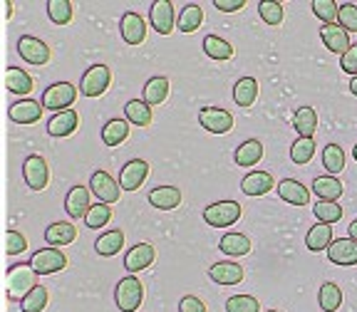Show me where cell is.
Masks as SVG:
<instances>
[{
  "label": "cell",
  "instance_id": "cell-1",
  "mask_svg": "<svg viewBox=\"0 0 357 312\" xmlns=\"http://www.w3.org/2000/svg\"><path fill=\"white\" fill-rule=\"evenodd\" d=\"M6 288H8V297H10V300L22 302L35 288H38V273L33 270V265H30V263L13 265L10 270H8Z\"/></svg>",
  "mask_w": 357,
  "mask_h": 312
},
{
  "label": "cell",
  "instance_id": "cell-2",
  "mask_svg": "<svg viewBox=\"0 0 357 312\" xmlns=\"http://www.w3.org/2000/svg\"><path fill=\"white\" fill-rule=\"evenodd\" d=\"M114 300H117V307L122 312H134L144 300V285L139 283V278L134 275H127L117 283V290H114Z\"/></svg>",
  "mask_w": 357,
  "mask_h": 312
},
{
  "label": "cell",
  "instance_id": "cell-3",
  "mask_svg": "<svg viewBox=\"0 0 357 312\" xmlns=\"http://www.w3.org/2000/svg\"><path fill=\"white\" fill-rule=\"evenodd\" d=\"M75 100H77V87H75V84H70V82H55L52 87L45 89L43 107H45V109H52L57 114V111L70 109V107L75 104Z\"/></svg>",
  "mask_w": 357,
  "mask_h": 312
},
{
  "label": "cell",
  "instance_id": "cell-4",
  "mask_svg": "<svg viewBox=\"0 0 357 312\" xmlns=\"http://www.w3.org/2000/svg\"><path fill=\"white\" fill-rule=\"evenodd\" d=\"M112 82V72L107 65H92L87 70V72L82 75V79H79V95L84 97H100L107 92V87H109Z\"/></svg>",
  "mask_w": 357,
  "mask_h": 312
},
{
  "label": "cell",
  "instance_id": "cell-5",
  "mask_svg": "<svg viewBox=\"0 0 357 312\" xmlns=\"http://www.w3.org/2000/svg\"><path fill=\"white\" fill-rule=\"evenodd\" d=\"M241 218V203L236 201H218L211 203L208 208H204V221L213 228H226V226H234Z\"/></svg>",
  "mask_w": 357,
  "mask_h": 312
},
{
  "label": "cell",
  "instance_id": "cell-6",
  "mask_svg": "<svg viewBox=\"0 0 357 312\" xmlns=\"http://www.w3.org/2000/svg\"><path fill=\"white\" fill-rule=\"evenodd\" d=\"M22 178L25 184L33 191H45L47 189V181H50V169H47V162H45L40 154L28 156L22 162Z\"/></svg>",
  "mask_w": 357,
  "mask_h": 312
},
{
  "label": "cell",
  "instance_id": "cell-7",
  "mask_svg": "<svg viewBox=\"0 0 357 312\" xmlns=\"http://www.w3.org/2000/svg\"><path fill=\"white\" fill-rule=\"evenodd\" d=\"M33 270L38 275H52V273H60L67 267V256L60 251V248H43L33 256L30 260Z\"/></svg>",
  "mask_w": 357,
  "mask_h": 312
},
{
  "label": "cell",
  "instance_id": "cell-8",
  "mask_svg": "<svg viewBox=\"0 0 357 312\" xmlns=\"http://www.w3.org/2000/svg\"><path fill=\"white\" fill-rule=\"evenodd\" d=\"M199 122L206 132L226 134L234 129V114L221 109V107H204V109L199 111Z\"/></svg>",
  "mask_w": 357,
  "mask_h": 312
},
{
  "label": "cell",
  "instance_id": "cell-9",
  "mask_svg": "<svg viewBox=\"0 0 357 312\" xmlns=\"http://www.w3.org/2000/svg\"><path fill=\"white\" fill-rule=\"evenodd\" d=\"M17 52H20V57L28 65H47V60H50V47L43 42L40 38H33V35H22L20 40H17Z\"/></svg>",
  "mask_w": 357,
  "mask_h": 312
},
{
  "label": "cell",
  "instance_id": "cell-10",
  "mask_svg": "<svg viewBox=\"0 0 357 312\" xmlns=\"http://www.w3.org/2000/svg\"><path fill=\"white\" fill-rule=\"evenodd\" d=\"M89 189H92V194L97 196L100 203L112 206V203H117L119 201V189H122V186H119L107 171H95L92 178H89Z\"/></svg>",
  "mask_w": 357,
  "mask_h": 312
},
{
  "label": "cell",
  "instance_id": "cell-11",
  "mask_svg": "<svg viewBox=\"0 0 357 312\" xmlns=\"http://www.w3.org/2000/svg\"><path fill=\"white\" fill-rule=\"evenodd\" d=\"M149 176V164L144 159H132V162L124 164L122 173H119V186L124 191H137Z\"/></svg>",
  "mask_w": 357,
  "mask_h": 312
},
{
  "label": "cell",
  "instance_id": "cell-12",
  "mask_svg": "<svg viewBox=\"0 0 357 312\" xmlns=\"http://www.w3.org/2000/svg\"><path fill=\"white\" fill-rule=\"evenodd\" d=\"M174 6L169 0H156L151 3L149 8V20H151V28L156 30L159 35H169L174 30Z\"/></svg>",
  "mask_w": 357,
  "mask_h": 312
},
{
  "label": "cell",
  "instance_id": "cell-13",
  "mask_svg": "<svg viewBox=\"0 0 357 312\" xmlns=\"http://www.w3.org/2000/svg\"><path fill=\"white\" fill-rule=\"evenodd\" d=\"M119 33H122V40L127 45H139L144 42L146 38V25L144 20H142V15H137V13H124L122 20H119Z\"/></svg>",
  "mask_w": 357,
  "mask_h": 312
},
{
  "label": "cell",
  "instance_id": "cell-14",
  "mask_svg": "<svg viewBox=\"0 0 357 312\" xmlns=\"http://www.w3.org/2000/svg\"><path fill=\"white\" fill-rule=\"evenodd\" d=\"M156 258V251L151 243H137L132 251L124 256V267H127L129 273H139L144 267H149Z\"/></svg>",
  "mask_w": 357,
  "mask_h": 312
},
{
  "label": "cell",
  "instance_id": "cell-15",
  "mask_svg": "<svg viewBox=\"0 0 357 312\" xmlns=\"http://www.w3.org/2000/svg\"><path fill=\"white\" fill-rule=\"evenodd\" d=\"M43 109L45 107L40 104V102L20 100V102H15V104H10L8 117H10L15 124H35V122H40V117H43Z\"/></svg>",
  "mask_w": 357,
  "mask_h": 312
},
{
  "label": "cell",
  "instance_id": "cell-16",
  "mask_svg": "<svg viewBox=\"0 0 357 312\" xmlns=\"http://www.w3.org/2000/svg\"><path fill=\"white\" fill-rule=\"evenodd\" d=\"M328 258L335 265H357V240L337 238L328 248Z\"/></svg>",
  "mask_w": 357,
  "mask_h": 312
},
{
  "label": "cell",
  "instance_id": "cell-17",
  "mask_svg": "<svg viewBox=\"0 0 357 312\" xmlns=\"http://www.w3.org/2000/svg\"><path fill=\"white\" fill-rule=\"evenodd\" d=\"M89 208H92V203H89V191L84 189V186H75V189H70V194H67V198H65L67 216L73 218V221H79V218L87 216Z\"/></svg>",
  "mask_w": 357,
  "mask_h": 312
},
{
  "label": "cell",
  "instance_id": "cell-18",
  "mask_svg": "<svg viewBox=\"0 0 357 312\" xmlns=\"http://www.w3.org/2000/svg\"><path fill=\"white\" fill-rule=\"evenodd\" d=\"M77 238V228H75L70 221H57L50 223L45 228V243L50 248H60V245H70L73 240Z\"/></svg>",
  "mask_w": 357,
  "mask_h": 312
},
{
  "label": "cell",
  "instance_id": "cell-19",
  "mask_svg": "<svg viewBox=\"0 0 357 312\" xmlns=\"http://www.w3.org/2000/svg\"><path fill=\"white\" fill-rule=\"evenodd\" d=\"M208 278L218 285H238L241 280H243V267H241L238 263L221 260L208 267Z\"/></svg>",
  "mask_w": 357,
  "mask_h": 312
},
{
  "label": "cell",
  "instance_id": "cell-20",
  "mask_svg": "<svg viewBox=\"0 0 357 312\" xmlns=\"http://www.w3.org/2000/svg\"><path fill=\"white\" fill-rule=\"evenodd\" d=\"M278 196L290 206H307V201H310V191L296 178H283L278 184Z\"/></svg>",
  "mask_w": 357,
  "mask_h": 312
},
{
  "label": "cell",
  "instance_id": "cell-21",
  "mask_svg": "<svg viewBox=\"0 0 357 312\" xmlns=\"http://www.w3.org/2000/svg\"><path fill=\"white\" fill-rule=\"evenodd\" d=\"M320 38H323L325 47H328L330 52H337V55H345L347 50H350V38H347V30L337 28V25H323L320 28Z\"/></svg>",
  "mask_w": 357,
  "mask_h": 312
},
{
  "label": "cell",
  "instance_id": "cell-22",
  "mask_svg": "<svg viewBox=\"0 0 357 312\" xmlns=\"http://www.w3.org/2000/svg\"><path fill=\"white\" fill-rule=\"evenodd\" d=\"M77 127H79L77 111L65 109V111H57L55 117L47 122V134H50V136H70Z\"/></svg>",
  "mask_w": 357,
  "mask_h": 312
},
{
  "label": "cell",
  "instance_id": "cell-23",
  "mask_svg": "<svg viewBox=\"0 0 357 312\" xmlns=\"http://www.w3.org/2000/svg\"><path fill=\"white\" fill-rule=\"evenodd\" d=\"M273 186H275V181L268 171H251L241 181V191H243L245 196H266Z\"/></svg>",
  "mask_w": 357,
  "mask_h": 312
},
{
  "label": "cell",
  "instance_id": "cell-24",
  "mask_svg": "<svg viewBox=\"0 0 357 312\" xmlns=\"http://www.w3.org/2000/svg\"><path fill=\"white\" fill-rule=\"evenodd\" d=\"M149 203L159 211H172L181 203V191L176 186H156L149 191Z\"/></svg>",
  "mask_w": 357,
  "mask_h": 312
},
{
  "label": "cell",
  "instance_id": "cell-25",
  "mask_svg": "<svg viewBox=\"0 0 357 312\" xmlns=\"http://www.w3.org/2000/svg\"><path fill=\"white\" fill-rule=\"evenodd\" d=\"M293 129L301 134V139H312V134L318 132V111L312 107H301L293 117Z\"/></svg>",
  "mask_w": 357,
  "mask_h": 312
},
{
  "label": "cell",
  "instance_id": "cell-26",
  "mask_svg": "<svg viewBox=\"0 0 357 312\" xmlns=\"http://www.w3.org/2000/svg\"><path fill=\"white\" fill-rule=\"evenodd\" d=\"M305 245H307V251H312V253L328 251L330 245H333V228H330L328 223H315V226L307 231Z\"/></svg>",
  "mask_w": 357,
  "mask_h": 312
},
{
  "label": "cell",
  "instance_id": "cell-27",
  "mask_svg": "<svg viewBox=\"0 0 357 312\" xmlns=\"http://www.w3.org/2000/svg\"><path fill=\"white\" fill-rule=\"evenodd\" d=\"M6 87L13 95H30V92H33V77H30L22 67H8Z\"/></svg>",
  "mask_w": 357,
  "mask_h": 312
},
{
  "label": "cell",
  "instance_id": "cell-28",
  "mask_svg": "<svg viewBox=\"0 0 357 312\" xmlns=\"http://www.w3.org/2000/svg\"><path fill=\"white\" fill-rule=\"evenodd\" d=\"M312 194L318 196L320 201L337 203V198L342 196V184L335 176H318L312 181Z\"/></svg>",
  "mask_w": 357,
  "mask_h": 312
},
{
  "label": "cell",
  "instance_id": "cell-29",
  "mask_svg": "<svg viewBox=\"0 0 357 312\" xmlns=\"http://www.w3.org/2000/svg\"><path fill=\"white\" fill-rule=\"evenodd\" d=\"M263 156V144L258 139H248L236 149L234 159L238 166H256Z\"/></svg>",
  "mask_w": 357,
  "mask_h": 312
},
{
  "label": "cell",
  "instance_id": "cell-30",
  "mask_svg": "<svg viewBox=\"0 0 357 312\" xmlns=\"http://www.w3.org/2000/svg\"><path fill=\"white\" fill-rule=\"evenodd\" d=\"M122 245H124V233H122V231H107V233H102L100 238H97L95 251L100 253L102 258H112V256H117V253L122 251Z\"/></svg>",
  "mask_w": 357,
  "mask_h": 312
},
{
  "label": "cell",
  "instance_id": "cell-31",
  "mask_svg": "<svg viewBox=\"0 0 357 312\" xmlns=\"http://www.w3.org/2000/svg\"><path fill=\"white\" fill-rule=\"evenodd\" d=\"M124 114H127V122L134 127H149L151 124V107L144 100H132L124 104Z\"/></svg>",
  "mask_w": 357,
  "mask_h": 312
},
{
  "label": "cell",
  "instance_id": "cell-32",
  "mask_svg": "<svg viewBox=\"0 0 357 312\" xmlns=\"http://www.w3.org/2000/svg\"><path fill=\"white\" fill-rule=\"evenodd\" d=\"M218 248H221L226 256H248L251 253V240L245 238L243 233H226L221 238V243H218Z\"/></svg>",
  "mask_w": 357,
  "mask_h": 312
},
{
  "label": "cell",
  "instance_id": "cell-33",
  "mask_svg": "<svg viewBox=\"0 0 357 312\" xmlns=\"http://www.w3.org/2000/svg\"><path fill=\"white\" fill-rule=\"evenodd\" d=\"M318 302L323 312H337L342 305V290L335 283H323L318 290Z\"/></svg>",
  "mask_w": 357,
  "mask_h": 312
},
{
  "label": "cell",
  "instance_id": "cell-34",
  "mask_svg": "<svg viewBox=\"0 0 357 312\" xmlns=\"http://www.w3.org/2000/svg\"><path fill=\"white\" fill-rule=\"evenodd\" d=\"M234 100L238 107H253V102L258 100V79L253 77L238 79L234 87Z\"/></svg>",
  "mask_w": 357,
  "mask_h": 312
},
{
  "label": "cell",
  "instance_id": "cell-35",
  "mask_svg": "<svg viewBox=\"0 0 357 312\" xmlns=\"http://www.w3.org/2000/svg\"><path fill=\"white\" fill-rule=\"evenodd\" d=\"M204 52H206L211 60H231L234 57V47H231V42H226L223 38H218V35H206L204 38Z\"/></svg>",
  "mask_w": 357,
  "mask_h": 312
},
{
  "label": "cell",
  "instance_id": "cell-36",
  "mask_svg": "<svg viewBox=\"0 0 357 312\" xmlns=\"http://www.w3.org/2000/svg\"><path fill=\"white\" fill-rule=\"evenodd\" d=\"M169 97V79L167 77H151L144 84V102L149 107H159Z\"/></svg>",
  "mask_w": 357,
  "mask_h": 312
},
{
  "label": "cell",
  "instance_id": "cell-37",
  "mask_svg": "<svg viewBox=\"0 0 357 312\" xmlns=\"http://www.w3.org/2000/svg\"><path fill=\"white\" fill-rule=\"evenodd\" d=\"M129 136V124L122 119H109V122L102 127V141L107 146H119Z\"/></svg>",
  "mask_w": 357,
  "mask_h": 312
},
{
  "label": "cell",
  "instance_id": "cell-38",
  "mask_svg": "<svg viewBox=\"0 0 357 312\" xmlns=\"http://www.w3.org/2000/svg\"><path fill=\"white\" fill-rule=\"evenodd\" d=\"M201 22H204V10H201V6L189 3V6L181 10V15H178V30H181V33H194V30H199Z\"/></svg>",
  "mask_w": 357,
  "mask_h": 312
},
{
  "label": "cell",
  "instance_id": "cell-39",
  "mask_svg": "<svg viewBox=\"0 0 357 312\" xmlns=\"http://www.w3.org/2000/svg\"><path fill=\"white\" fill-rule=\"evenodd\" d=\"M73 3L70 0H47V15L55 25H67V22L73 20Z\"/></svg>",
  "mask_w": 357,
  "mask_h": 312
},
{
  "label": "cell",
  "instance_id": "cell-40",
  "mask_svg": "<svg viewBox=\"0 0 357 312\" xmlns=\"http://www.w3.org/2000/svg\"><path fill=\"white\" fill-rule=\"evenodd\" d=\"M323 166L328 169V173H340L345 169V151L337 144H328L323 149Z\"/></svg>",
  "mask_w": 357,
  "mask_h": 312
},
{
  "label": "cell",
  "instance_id": "cell-41",
  "mask_svg": "<svg viewBox=\"0 0 357 312\" xmlns=\"http://www.w3.org/2000/svg\"><path fill=\"white\" fill-rule=\"evenodd\" d=\"M312 213H315L318 223H328V226H333V223H337L342 218V208L337 203H330V201H318L312 206Z\"/></svg>",
  "mask_w": 357,
  "mask_h": 312
},
{
  "label": "cell",
  "instance_id": "cell-42",
  "mask_svg": "<svg viewBox=\"0 0 357 312\" xmlns=\"http://www.w3.org/2000/svg\"><path fill=\"white\" fill-rule=\"evenodd\" d=\"M312 156H315V141L312 139H298L296 144L290 146V162L298 164V166L307 164Z\"/></svg>",
  "mask_w": 357,
  "mask_h": 312
},
{
  "label": "cell",
  "instance_id": "cell-43",
  "mask_svg": "<svg viewBox=\"0 0 357 312\" xmlns=\"http://www.w3.org/2000/svg\"><path fill=\"white\" fill-rule=\"evenodd\" d=\"M45 307H47V290H45L43 285H38V288L20 302L22 312H43Z\"/></svg>",
  "mask_w": 357,
  "mask_h": 312
},
{
  "label": "cell",
  "instance_id": "cell-44",
  "mask_svg": "<svg viewBox=\"0 0 357 312\" xmlns=\"http://www.w3.org/2000/svg\"><path fill=\"white\" fill-rule=\"evenodd\" d=\"M258 13H261L263 22L266 25H280L283 22V6L280 3H273V0H263V3H258Z\"/></svg>",
  "mask_w": 357,
  "mask_h": 312
},
{
  "label": "cell",
  "instance_id": "cell-45",
  "mask_svg": "<svg viewBox=\"0 0 357 312\" xmlns=\"http://www.w3.org/2000/svg\"><path fill=\"white\" fill-rule=\"evenodd\" d=\"M112 218V208L107 203H97V206L89 208V213L84 216V223H87V228H102L107 226Z\"/></svg>",
  "mask_w": 357,
  "mask_h": 312
},
{
  "label": "cell",
  "instance_id": "cell-46",
  "mask_svg": "<svg viewBox=\"0 0 357 312\" xmlns=\"http://www.w3.org/2000/svg\"><path fill=\"white\" fill-rule=\"evenodd\" d=\"M261 305L253 295H236L226 300V312H258Z\"/></svg>",
  "mask_w": 357,
  "mask_h": 312
},
{
  "label": "cell",
  "instance_id": "cell-47",
  "mask_svg": "<svg viewBox=\"0 0 357 312\" xmlns=\"http://www.w3.org/2000/svg\"><path fill=\"white\" fill-rule=\"evenodd\" d=\"M312 13L325 22V25H333L340 8L335 6V0H312Z\"/></svg>",
  "mask_w": 357,
  "mask_h": 312
},
{
  "label": "cell",
  "instance_id": "cell-48",
  "mask_svg": "<svg viewBox=\"0 0 357 312\" xmlns=\"http://www.w3.org/2000/svg\"><path fill=\"white\" fill-rule=\"evenodd\" d=\"M337 22H340V28L347 30V33H357V6L355 3H345V6H340Z\"/></svg>",
  "mask_w": 357,
  "mask_h": 312
},
{
  "label": "cell",
  "instance_id": "cell-49",
  "mask_svg": "<svg viewBox=\"0 0 357 312\" xmlns=\"http://www.w3.org/2000/svg\"><path fill=\"white\" fill-rule=\"evenodd\" d=\"M28 251V238L20 231H8L6 233V253L8 256H20Z\"/></svg>",
  "mask_w": 357,
  "mask_h": 312
},
{
  "label": "cell",
  "instance_id": "cell-50",
  "mask_svg": "<svg viewBox=\"0 0 357 312\" xmlns=\"http://www.w3.org/2000/svg\"><path fill=\"white\" fill-rule=\"evenodd\" d=\"M340 67L345 70L347 75H352V77H357V45H352L350 50L345 52V55L340 57Z\"/></svg>",
  "mask_w": 357,
  "mask_h": 312
},
{
  "label": "cell",
  "instance_id": "cell-51",
  "mask_svg": "<svg viewBox=\"0 0 357 312\" xmlns=\"http://www.w3.org/2000/svg\"><path fill=\"white\" fill-rule=\"evenodd\" d=\"M178 312H206V305H204V300H199L196 295H186V297H181V302H178Z\"/></svg>",
  "mask_w": 357,
  "mask_h": 312
},
{
  "label": "cell",
  "instance_id": "cell-52",
  "mask_svg": "<svg viewBox=\"0 0 357 312\" xmlns=\"http://www.w3.org/2000/svg\"><path fill=\"white\" fill-rule=\"evenodd\" d=\"M213 8L221 13H236L245 8V0H213Z\"/></svg>",
  "mask_w": 357,
  "mask_h": 312
},
{
  "label": "cell",
  "instance_id": "cell-53",
  "mask_svg": "<svg viewBox=\"0 0 357 312\" xmlns=\"http://www.w3.org/2000/svg\"><path fill=\"white\" fill-rule=\"evenodd\" d=\"M347 238H352V240H357V218L355 221L347 226Z\"/></svg>",
  "mask_w": 357,
  "mask_h": 312
},
{
  "label": "cell",
  "instance_id": "cell-54",
  "mask_svg": "<svg viewBox=\"0 0 357 312\" xmlns=\"http://www.w3.org/2000/svg\"><path fill=\"white\" fill-rule=\"evenodd\" d=\"M350 92L357 97V77H352V79H350Z\"/></svg>",
  "mask_w": 357,
  "mask_h": 312
},
{
  "label": "cell",
  "instance_id": "cell-55",
  "mask_svg": "<svg viewBox=\"0 0 357 312\" xmlns=\"http://www.w3.org/2000/svg\"><path fill=\"white\" fill-rule=\"evenodd\" d=\"M6 15L13 17V3H10V0H6Z\"/></svg>",
  "mask_w": 357,
  "mask_h": 312
},
{
  "label": "cell",
  "instance_id": "cell-56",
  "mask_svg": "<svg viewBox=\"0 0 357 312\" xmlns=\"http://www.w3.org/2000/svg\"><path fill=\"white\" fill-rule=\"evenodd\" d=\"M352 156H355V162H357V144H355V149H352Z\"/></svg>",
  "mask_w": 357,
  "mask_h": 312
},
{
  "label": "cell",
  "instance_id": "cell-57",
  "mask_svg": "<svg viewBox=\"0 0 357 312\" xmlns=\"http://www.w3.org/2000/svg\"><path fill=\"white\" fill-rule=\"evenodd\" d=\"M266 312H278V310H266Z\"/></svg>",
  "mask_w": 357,
  "mask_h": 312
}]
</instances>
